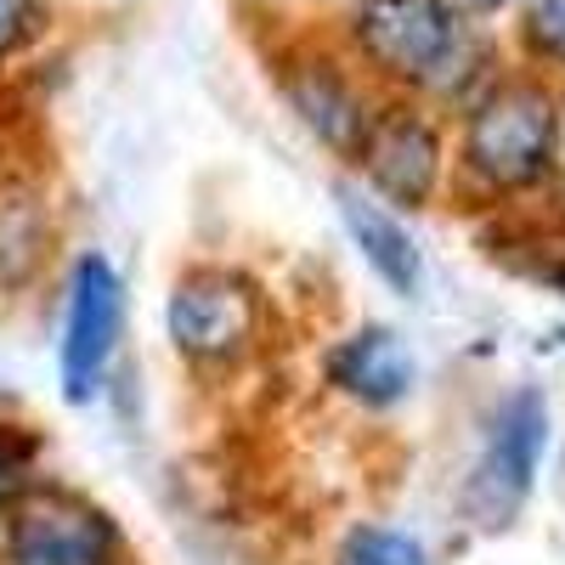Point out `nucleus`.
Masks as SVG:
<instances>
[{
    "label": "nucleus",
    "instance_id": "obj_1",
    "mask_svg": "<svg viewBox=\"0 0 565 565\" xmlns=\"http://www.w3.org/2000/svg\"><path fill=\"white\" fill-rule=\"evenodd\" d=\"M554 148H559V103L537 79L492 85L463 130V164L487 186H537L554 170Z\"/></svg>",
    "mask_w": 565,
    "mask_h": 565
},
{
    "label": "nucleus",
    "instance_id": "obj_2",
    "mask_svg": "<svg viewBox=\"0 0 565 565\" xmlns=\"http://www.w3.org/2000/svg\"><path fill=\"white\" fill-rule=\"evenodd\" d=\"M351 34L373 68L413 85H441L469 45L463 18L447 0H362Z\"/></svg>",
    "mask_w": 565,
    "mask_h": 565
},
{
    "label": "nucleus",
    "instance_id": "obj_3",
    "mask_svg": "<svg viewBox=\"0 0 565 565\" xmlns=\"http://www.w3.org/2000/svg\"><path fill=\"white\" fill-rule=\"evenodd\" d=\"M548 447V407L537 391L509 396L487 430V447L469 469V487H463V514L476 521L481 532H503L514 514L526 509L532 481H537V463Z\"/></svg>",
    "mask_w": 565,
    "mask_h": 565
},
{
    "label": "nucleus",
    "instance_id": "obj_4",
    "mask_svg": "<svg viewBox=\"0 0 565 565\" xmlns=\"http://www.w3.org/2000/svg\"><path fill=\"white\" fill-rule=\"evenodd\" d=\"M260 300L238 271L199 266L175 282L170 295V340L193 362H238L255 345Z\"/></svg>",
    "mask_w": 565,
    "mask_h": 565
},
{
    "label": "nucleus",
    "instance_id": "obj_5",
    "mask_svg": "<svg viewBox=\"0 0 565 565\" xmlns=\"http://www.w3.org/2000/svg\"><path fill=\"white\" fill-rule=\"evenodd\" d=\"M12 565H114V521L74 492H18L12 498Z\"/></svg>",
    "mask_w": 565,
    "mask_h": 565
},
{
    "label": "nucleus",
    "instance_id": "obj_6",
    "mask_svg": "<svg viewBox=\"0 0 565 565\" xmlns=\"http://www.w3.org/2000/svg\"><path fill=\"white\" fill-rule=\"evenodd\" d=\"M125 322V282L103 255H85L68 282V322H63V396L90 402L119 351Z\"/></svg>",
    "mask_w": 565,
    "mask_h": 565
},
{
    "label": "nucleus",
    "instance_id": "obj_7",
    "mask_svg": "<svg viewBox=\"0 0 565 565\" xmlns=\"http://www.w3.org/2000/svg\"><path fill=\"white\" fill-rule=\"evenodd\" d=\"M356 159L391 204L418 210V204H430L436 181H441V136L413 108H385L367 119V130L356 141Z\"/></svg>",
    "mask_w": 565,
    "mask_h": 565
},
{
    "label": "nucleus",
    "instance_id": "obj_8",
    "mask_svg": "<svg viewBox=\"0 0 565 565\" xmlns=\"http://www.w3.org/2000/svg\"><path fill=\"white\" fill-rule=\"evenodd\" d=\"M282 90H289L295 114L328 141L334 153H356V141L367 130V108L351 90V79L328 63V57H300L282 68Z\"/></svg>",
    "mask_w": 565,
    "mask_h": 565
},
{
    "label": "nucleus",
    "instance_id": "obj_9",
    "mask_svg": "<svg viewBox=\"0 0 565 565\" xmlns=\"http://www.w3.org/2000/svg\"><path fill=\"white\" fill-rule=\"evenodd\" d=\"M328 380L362 407H391L413 391V356L391 328H362L328 356Z\"/></svg>",
    "mask_w": 565,
    "mask_h": 565
},
{
    "label": "nucleus",
    "instance_id": "obj_10",
    "mask_svg": "<svg viewBox=\"0 0 565 565\" xmlns=\"http://www.w3.org/2000/svg\"><path fill=\"white\" fill-rule=\"evenodd\" d=\"M340 215H345V232L356 238L362 260L380 271L396 295H418V249L407 238V226L396 215H385L380 204L356 199V193H340Z\"/></svg>",
    "mask_w": 565,
    "mask_h": 565
},
{
    "label": "nucleus",
    "instance_id": "obj_11",
    "mask_svg": "<svg viewBox=\"0 0 565 565\" xmlns=\"http://www.w3.org/2000/svg\"><path fill=\"white\" fill-rule=\"evenodd\" d=\"M45 238H52V221H45L40 193L29 181H0V289L34 277Z\"/></svg>",
    "mask_w": 565,
    "mask_h": 565
},
{
    "label": "nucleus",
    "instance_id": "obj_12",
    "mask_svg": "<svg viewBox=\"0 0 565 565\" xmlns=\"http://www.w3.org/2000/svg\"><path fill=\"white\" fill-rule=\"evenodd\" d=\"M334 565H430V554H424V543L407 537V532L362 526V532L345 537V548H340Z\"/></svg>",
    "mask_w": 565,
    "mask_h": 565
},
{
    "label": "nucleus",
    "instance_id": "obj_13",
    "mask_svg": "<svg viewBox=\"0 0 565 565\" xmlns=\"http://www.w3.org/2000/svg\"><path fill=\"white\" fill-rule=\"evenodd\" d=\"M40 23H45L40 0H0V63H12L23 45L40 34Z\"/></svg>",
    "mask_w": 565,
    "mask_h": 565
},
{
    "label": "nucleus",
    "instance_id": "obj_14",
    "mask_svg": "<svg viewBox=\"0 0 565 565\" xmlns=\"http://www.w3.org/2000/svg\"><path fill=\"white\" fill-rule=\"evenodd\" d=\"M526 40L548 63H565V0H532L526 12Z\"/></svg>",
    "mask_w": 565,
    "mask_h": 565
},
{
    "label": "nucleus",
    "instance_id": "obj_15",
    "mask_svg": "<svg viewBox=\"0 0 565 565\" xmlns=\"http://www.w3.org/2000/svg\"><path fill=\"white\" fill-rule=\"evenodd\" d=\"M23 481H29V441H12L0 430V509H12Z\"/></svg>",
    "mask_w": 565,
    "mask_h": 565
},
{
    "label": "nucleus",
    "instance_id": "obj_16",
    "mask_svg": "<svg viewBox=\"0 0 565 565\" xmlns=\"http://www.w3.org/2000/svg\"><path fill=\"white\" fill-rule=\"evenodd\" d=\"M463 7H476V12H498V7H509V0H463Z\"/></svg>",
    "mask_w": 565,
    "mask_h": 565
}]
</instances>
